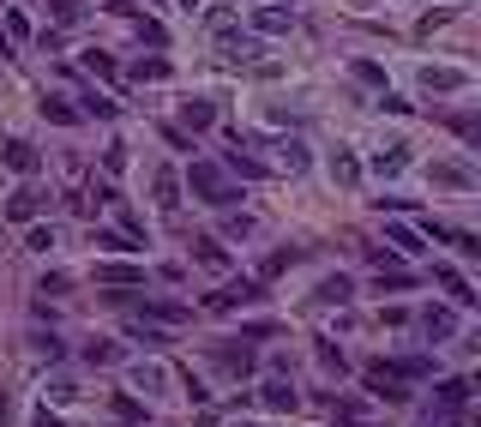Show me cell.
<instances>
[{
    "label": "cell",
    "mask_w": 481,
    "mask_h": 427,
    "mask_svg": "<svg viewBox=\"0 0 481 427\" xmlns=\"http://www.w3.org/2000/svg\"><path fill=\"white\" fill-rule=\"evenodd\" d=\"M187 187H193L205 205H235V199H240L235 187L223 181V169H217V163H193V169H187Z\"/></svg>",
    "instance_id": "cell-1"
},
{
    "label": "cell",
    "mask_w": 481,
    "mask_h": 427,
    "mask_svg": "<svg viewBox=\"0 0 481 427\" xmlns=\"http://www.w3.org/2000/svg\"><path fill=\"white\" fill-rule=\"evenodd\" d=\"M469 73L463 66H421V91H433V97H458V91H469Z\"/></svg>",
    "instance_id": "cell-2"
},
{
    "label": "cell",
    "mask_w": 481,
    "mask_h": 427,
    "mask_svg": "<svg viewBox=\"0 0 481 427\" xmlns=\"http://www.w3.org/2000/svg\"><path fill=\"white\" fill-rule=\"evenodd\" d=\"M247 301H259V283H253V277H240V283H223L217 295H205V307H211V313H235V307H247Z\"/></svg>",
    "instance_id": "cell-3"
},
{
    "label": "cell",
    "mask_w": 481,
    "mask_h": 427,
    "mask_svg": "<svg viewBox=\"0 0 481 427\" xmlns=\"http://www.w3.org/2000/svg\"><path fill=\"white\" fill-rule=\"evenodd\" d=\"M367 391H373V397H385V404H409L403 379H398V373H391L385 362H373V367H367Z\"/></svg>",
    "instance_id": "cell-4"
},
{
    "label": "cell",
    "mask_w": 481,
    "mask_h": 427,
    "mask_svg": "<svg viewBox=\"0 0 481 427\" xmlns=\"http://www.w3.org/2000/svg\"><path fill=\"white\" fill-rule=\"evenodd\" d=\"M427 181L451 187V193H476V169H469V163H433V169H427Z\"/></svg>",
    "instance_id": "cell-5"
},
{
    "label": "cell",
    "mask_w": 481,
    "mask_h": 427,
    "mask_svg": "<svg viewBox=\"0 0 481 427\" xmlns=\"http://www.w3.org/2000/svg\"><path fill=\"white\" fill-rule=\"evenodd\" d=\"M259 404L277 409V415H295V409H301V391L289 386V379H265V386H259Z\"/></svg>",
    "instance_id": "cell-6"
},
{
    "label": "cell",
    "mask_w": 481,
    "mask_h": 427,
    "mask_svg": "<svg viewBox=\"0 0 481 427\" xmlns=\"http://www.w3.org/2000/svg\"><path fill=\"white\" fill-rule=\"evenodd\" d=\"M403 169H409V144H380V151H373V175H380V181H391V175H403Z\"/></svg>",
    "instance_id": "cell-7"
},
{
    "label": "cell",
    "mask_w": 481,
    "mask_h": 427,
    "mask_svg": "<svg viewBox=\"0 0 481 427\" xmlns=\"http://www.w3.org/2000/svg\"><path fill=\"white\" fill-rule=\"evenodd\" d=\"M211 355H217V367H229V373H253V349L240 344V337H229V344H211Z\"/></svg>",
    "instance_id": "cell-8"
},
{
    "label": "cell",
    "mask_w": 481,
    "mask_h": 427,
    "mask_svg": "<svg viewBox=\"0 0 481 427\" xmlns=\"http://www.w3.org/2000/svg\"><path fill=\"white\" fill-rule=\"evenodd\" d=\"M331 415H337L343 427H373V409L361 404V397H337V391H331Z\"/></svg>",
    "instance_id": "cell-9"
},
{
    "label": "cell",
    "mask_w": 481,
    "mask_h": 427,
    "mask_svg": "<svg viewBox=\"0 0 481 427\" xmlns=\"http://www.w3.org/2000/svg\"><path fill=\"white\" fill-rule=\"evenodd\" d=\"M289 24H295V13H283V6H253V30H265V37H289Z\"/></svg>",
    "instance_id": "cell-10"
},
{
    "label": "cell",
    "mask_w": 481,
    "mask_h": 427,
    "mask_svg": "<svg viewBox=\"0 0 481 427\" xmlns=\"http://www.w3.org/2000/svg\"><path fill=\"white\" fill-rule=\"evenodd\" d=\"M217 55H223L229 66H247V61H259L265 48H259L253 37H223V42H217Z\"/></svg>",
    "instance_id": "cell-11"
},
{
    "label": "cell",
    "mask_w": 481,
    "mask_h": 427,
    "mask_svg": "<svg viewBox=\"0 0 481 427\" xmlns=\"http://www.w3.org/2000/svg\"><path fill=\"white\" fill-rule=\"evenodd\" d=\"M433 283H440V289H445V295H451L458 307H476V289L463 283V277L451 271V265H433Z\"/></svg>",
    "instance_id": "cell-12"
},
{
    "label": "cell",
    "mask_w": 481,
    "mask_h": 427,
    "mask_svg": "<svg viewBox=\"0 0 481 427\" xmlns=\"http://www.w3.org/2000/svg\"><path fill=\"white\" fill-rule=\"evenodd\" d=\"M133 386H139L144 397H162V391H169V367H157V362H139V367H133Z\"/></svg>",
    "instance_id": "cell-13"
},
{
    "label": "cell",
    "mask_w": 481,
    "mask_h": 427,
    "mask_svg": "<svg viewBox=\"0 0 481 427\" xmlns=\"http://www.w3.org/2000/svg\"><path fill=\"white\" fill-rule=\"evenodd\" d=\"M193 259H199L205 271H229V253H223L217 235H193Z\"/></svg>",
    "instance_id": "cell-14"
},
{
    "label": "cell",
    "mask_w": 481,
    "mask_h": 427,
    "mask_svg": "<svg viewBox=\"0 0 481 427\" xmlns=\"http://www.w3.org/2000/svg\"><path fill=\"white\" fill-rule=\"evenodd\" d=\"M97 283H109V289H139L144 271H139V265H97Z\"/></svg>",
    "instance_id": "cell-15"
},
{
    "label": "cell",
    "mask_w": 481,
    "mask_h": 427,
    "mask_svg": "<svg viewBox=\"0 0 481 427\" xmlns=\"http://www.w3.org/2000/svg\"><path fill=\"white\" fill-rule=\"evenodd\" d=\"M151 193H157V211H180V175H175V169H157Z\"/></svg>",
    "instance_id": "cell-16"
},
{
    "label": "cell",
    "mask_w": 481,
    "mask_h": 427,
    "mask_svg": "<svg viewBox=\"0 0 481 427\" xmlns=\"http://www.w3.org/2000/svg\"><path fill=\"white\" fill-rule=\"evenodd\" d=\"M37 211H42V193H37V187H19V193L6 199V217H13V223H31Z\"/></svg>",
    "instance_id": "cell-17"
},
{
    "label": "cell",
    "mask_w": 481,
    "mask_h": 427,
    "mask_svg": "<svg viewBox=\"0 0 481 427\" xmlns=\"http://www.w3.org/2000/svg\"><path fill=\"white\" fill-rule=\"evenodd\" d=\"M139 313L144 319H157V326H187V307L180 301H144L139 295Z\"/></svg>",
    "instance_id": "cell-18"
},
{
    "label": "cell",
    "mask_w": 481,
    "mask_h": 427,
    "mask_svg": "<svg viewBox=\"0 0 481 427\" xmlns=\"http://www.w3.org/2000/svg\"><path fill=\"white\" fill-rule=\"evenodd\" d=\"M180 121L193 126V133H205V126L217 121V109H211V97H193V102H180Z\"/></svg>",
    "instance_id": "cell-19"
},
{
    "label": "cell",
    "mask_w": 481,
    "mask_h": 427,
    "mask_svg": "<svg viewBox=\"0 0 481 427\" xmlns=\"http://www.w3.org/2000/svg\"><path fill=\"white\" fill-rule=\"evenodd\" d=\"M0 157H6V169H19V175H31V169H37V144H31V139H13L6 151H0Z\"/></svg>",
    "instance_id": "cell-20"
},
{
    "label": "cell",
    "mask_w": 481,
    "mask_h": 427,
    "mask_svg": "<svg viewBox=\"0 0 481 427\" xmlns=\"http://www.w3.org/2000/svg\"><path fill=\"white\" fill-rule=\"evenodd\" d=\"M415 283H421V277H415V271H403L398 259H391V265H380V295H385V289L398 295V289H415Z\"/></svg>",
    "instance_id": "cell-21"
},
{
    "label": "cell",
    "mask_w": 481,
    "mask_h": 427,
    "mask_svg": "<svg viewBox=\"0 0 481 427\" xmlns=\"http://www.w3.org/2000/svg\"><path fill=\"white\" fill-rule=\"evenodd\" d=\"M421 326H427V337H451V331H458V313H451V307H427V319H421Z\"/></svg>",
    "instance_id": "cell-22"
},
{
    "label": "cell",
    "mask_w": 481,
    "mask_h": 427,
    "mask_svg": "<svg viewBox=\"0 0 481 427\" xmlns=\"http://www.w3.org/2000/svg\"><path fill=\"white\" fill-rule=\"evenodd\" d=\"M313 301H319V307H343V301H349V277H325V283L313 289Z\"/></svg>",
    "instance_id": "cell-23"
},
{
    "label": "cell",
    "mask_w": 481,
    "mask_h": 427,
    "mask_svg": "<svg viewBox=\"0 0 481 427\" xmlns=\"http://www.w3.org/2000/svg\"><path fill=\"white\" fill-rule=\"evenodd\" d=\"M463 404H469V379H445V386H440V409H445V415H458Z\"/></svg>",
    "instance_id": "cell-24"
},
{
    "label": "cell",
    "mask_w": 481,
    "mask_h": 427,
    "mask_svg": "<svg viewBox=\"0 0 481 427\" xmlns=\"http://www.w3.org/2000/svg\"><path fill=\"white\" fill-rule=\"evenodd\" d=\"M277 169L301 175V169H307V144H301V139H283V144H277Z\"/></svg>",
    "instance_id": "cell-25"
},
{
    "label": "cell",
    "mask_w": 481,
    "mask_h": 427,
    "mask_svg": "<svg viewBox=\"0 0 481 427\" xmlns=\"http://www.w3.org/2000/svg\"><path fill=\"white\" fill-rule=\"evenodd\" d=\"M331 181H337V187H355V181H361V163L349 157V151H337V157H331Z\"/></svg>",
    "instance_id": "cell-26"
},
{
    "label": "cell",
    "mask_w": 481,
    "mask_h": 427,
    "mask_svg": "<svg viewBox=\"0 0 481 427\" xmlns=\"http://www.w3.org/2000/svg\"><path fill=\"white\" fill-rule=\"evenodd\" d=\"M133 79H139V84H162V79H169V61H162V55H151V61H133Z\"/></svg>",
    "instance_id": "cell-27"
},
{
    "label": "cell",
    "mask_w": 481,
    "mask_h": 427,
    "mask_svg": "<svg viewBox=\"0 0 481 427\" xmlns=\"http://www.w3.org/2000/svg\"><path fill=\"white\" fill-rule=\"evenodd\" d=\"M295 259H301V247H277V253L265 259V271H259V277H283V271H289Z\"/></svg>",
    "instance_id": "cell-28"
},
{
    "label": "cell",
    "mask_w": 481,
    "mask_h": 427,
    "mask_svg": "<svg viewBox=\"0 0 481 427\" xmlns=\"http://www.w3.org/2000/svg\"><path fill=\"white\" fill-rule=\"evenodd\" d=\"M84 362H91V367H109V362H120V349L109 344V337H97V344H84Z\"/></svg>",
    "instance_id": "cell-29"
},
{
    "label": "cell",
    "mask_w": 481,
    "mask_h": 427,
    "mask_svg": "<svg viewBox=\"0 0 481 427\" xmlns=\"http://www.w3.org/2000/svg\"><path fill=\"white\" fill-rule=\"evenodd\" d=\"M385 235H391V247H403V253H421V235H415L409 223H391Z\"/></svg>",
    "instance_id": "cell-30"
},
{
    "label": "cell",
    "mask_w": 481,
    "mask_h": 427,
    "mask_svg": "<svg viewBox=\"0 0 481 427\" xmlns=\"http://www.w3.org/2000/svg\"><path fill=\"white\" fill-rule=\"evenodd\" d=\"M31 355H37V362H60V337H31Z\"/></svg>",
    "instance_id": "cell-31"
},
{
    "label": "cell",
    "mask_w": 481,
    "mask_h": 427,
    "mask_svg": "<svg viewBox=\"0 0 481 427\" xmlns=\"http://www.w3.org/2000/svg\"><path fill=\"white\" fill-rule=\"evenodd\" d=\"M42 115H48V121H60V126H73V121H79V109H66L60 97H48V102H42Z\"/></svg>",
    "instance_id": "cell-32"
},
{
    "label": "cell",
    "mask_w": 481,
    "mask_h": 427,
    "mask_svg": "<svg viewBox=\"0 0 481 427\" xmlns=\"http://www.w3.org/2000/svg\"><path fill=\"white\" fill-rule=\"evenodd\" d=\"M48 397H55V404H73L84 391H79V379H48Z\"/></svg>",
    "instance_id": "cell-33"
},
{
    "label": "cell",
    "mask_w": 481,
    "mask_h": 427,
    "mask_svg": "<svg viewBox=\"0 0 481 427\" xmlns=\"http://www.w3.org/2000/svg\"><path fill=\"white\" fill-rule=\"evenodd\" d=\"M97 247H109V253H133V235H115V229H97Z\"/></svg>",
    "instance_id": "cell-34"
},
{
    "label": "cell",
    "mask_w": 481,
    "mask_h": 427,
    "mask_svg": "<svg viewBox=\"0 0 481 427\" xmlns=\"http://www.w3.org/2000/svg\"><path fill=\"white\" fill-rule=\"evenodd\" d=\"M48 13H55L60 24H79V13H84V6H79V0H48Z\"/></svg>",
    "instance_id": "cell-35"
},
{
    "label": "cell",
    "mask_w": 481,
    "mask_h": 427,
    "mask_svg": "<svg viewBox=\"0 0 481 427\" xmlns=\"http://www.w3.org/2000/svg\"><path fill=\"white\" fill-rule=\"evenodd\" d=\"M84 73H97V79H115V61H109V55H97V48H91V55H84Z\"/></svg>",
    "instance_id": "cell-36"
},
{
    "label": "cell",
    "mask_w": 481,
    "mask_h": 427,
    "mask_svg": "<svg viewBox=\"0 0 481 427\" xmlns=\"http://www.w3.org/2000/svg\"><path fill=\"white\" fill-rule=\"evenodd\" d=\"M253 229H259V223H253V217H229V223H223V235H229V241H247Z\"/></svg>",
    "instance_id": "cell-37"
},
{
    "label": "cell",
    "mask_w": 481,
    "mask_h": 427,
    "mask_svg": "<svg viewBox=\"0 0 481 427\" xmlns=\"http://www.w3.org/2000/svg\"><path fill=\"white\" fill-rule=\"evenodd\" d=\"M102 169H109V175H120V169H127V144H109V151H102Z\"/></svg>",
    "instance_id": "cell-38"
},
{
    "label": "cell",
    "mask_w": 481,
    "mask_h": 427,
    "mask_svg": "<svg viewBox=\"0 0 481 427\" xmlns=\"http://www.w3.org/2000/svg\"><path fill=\"white\" fill-rule=\"evenodd\" d=\"M24 247H31V253H48V247H55V229H31V235H24Z\"/></svg>",
    "instance_id": "cell-39"
},
{
    "label": "cell",
    "mask_w": 481,
    "mask_h": 427,
    "mask_svg": "<svg viewBox=\"0 0 481 427\" xmlns=\"http://www.w3.org/2000/svg\"><path fill=\"white\" fill-rule=\"evenodd\" d=\"M319 367H325V373H343V349L337 344H319Z\"/></svg>",
    "instance_id": "cell-40"
},
{
    "label": "cell",
    "mask_w": 481,
    "mask_h": 427,
    "mask_svg": "<svg viewBox=\"0 0 481 427\" xmlns=\"http://www.w3.org/2000/svg\"><path fill=\"white\" fill-rule=\"evenodd\" d=\"M229 169H240V175H247V181H259V175H265V169L253 163V157H240V151H229Z\"/></svg>",
    "instance_id": "cell-41"
},
{
    "label": "cell",
    "mask_w": 481,
    "mask_h": 427,
    "mask_svg": "<svg viewBox=\"0 0 481 427\" xmlns=\"http://www.w3.org/2000/svg\"><path fill=\"white\" fill-rule=\"evenodd\" d=\"M84 115H97V121H109V115H115V102H109V97H84Z\"/></svg>",
    "instance_id": "cell-42"
},
{
    "label": "cell",
    "mask_w": 481,
    "mask_h": 427,
    "mask_svg": "<svg viewBox=\"0 0 481 427\" xmlns=\"http://www.w3.org/2000/svg\"><path fill=\"white\" fill-rule=\"evenodd\" d=\"M355 79H361V84H385V73H380L373 61H355Z\"/></svg>",
    "instance_id": "cell-43"
},
{
    "label": "cell",
    "mask_w": 481,
    "mask_h": 427,
    "mask_svg": "<svg viewBox=\"0 0 481 427\" xmlns=\"http://www.w3.org/2000/svg\"><path fill=\"white\" fill-rule=\"evenodd\" d=\"M380 109H391V115H409V102H403L398 91H380Z\"/></svg>",
    "instance_id": "cell-44"
},
{
    "label": "cell",
    "mask_w": 481,
    "mask_h": 427,
    "mask_svg": "<svg viewBox=\"0 0 481 427\" xmlns=\"http://www.w3.org/2000/svg\"><path fill=\"white\" fill-rule=\"evenodd\" d=\"M31 427H60V415H55V409H48V404H42L37 415H31Z\"/></svg>",
    "instance_id": "cell-45"
},
{
    "label": "cell",
    "mask_w": 481,
    "mask_h": 427,
    "mask_svg": "<svg viewBox=\"0 0 481 427\" xmlns=\"http://www.w3.org/2000/svg\"><path fill=\"white\" fill-rule=\"evenodd\" d=\"M6 55H13V42H6V37H0V61H6Z\"/></svg>",
    "instance_id": "cell-46"
},
{
    "label": "cell",
    "mask_w": 481,
    "mask_h": 427,
    "mask_svg": "<svg viewBox=\"0 0 481 427\" xmlns=\"http://www.w3.org/2000/svg\"><path fill=\"white\" fill-rule=\"evenodd\" d=\"M180 6H187V13H193V6H205V0H180Z\"/></svg>",
    "instance_id": "cell-47"
},
{
    "label": "cell",
    "mask_w": 481,
    "mask_h": 427,
    "mask_svg": "<svg viewBox=\"0 0 481 427\" xmlns=\"http://www.w3.org/2000/svg\"><path fill=\"white\" fill-rule=\"evenodd\" d=\"M355 6H373V0H355Z\"/></svg>",
    "instance_id": "cell-48"
},
{
    "label": "cell",
    "mask_w": 481,
    "mask_h": 427,
    "mask_svg": "<svg viewBox=\"0 0 481 427\" xmlns=\"http://www.w3.org/2000/svg\"><path fill=\"white\" fill-rule=\"evenodd\" d=\"M120 427H133V422H120Z\"/></svg>",
    "instance_id": "cell-49"
}]
</instances>
